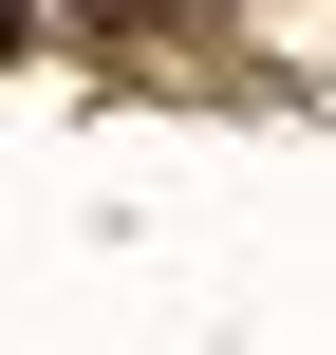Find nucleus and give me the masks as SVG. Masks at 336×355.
I'll use <instances>...</instances> for the list:
<instances>
[{
  "mask_svg": "<svg viewBox=\"0 0 336 355\" xmlns=\"http://www.w3.org/2000/svg\"><path fill=\"white\" fill-rule=\"evenodd\" d=\"M19 19H37V0H0V56H19Z\"/></svg>",
  "mask_w": 336,
  "mask_h": 355,
  "instance_id": "obj_1",
  "label": "nucleus"
}]
</instances>
